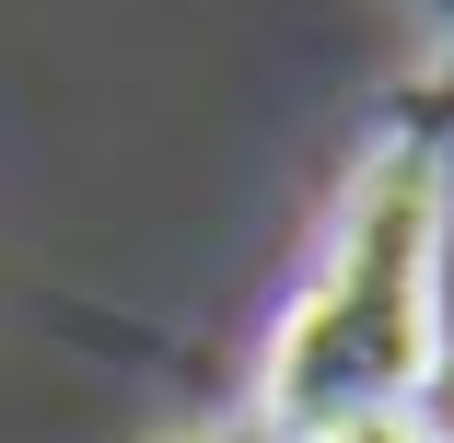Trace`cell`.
<instances>
[{"label":"cell","instance_id":"cell-1","mask_svg":"<svg viewBox=\"0 0 454 443\" xmlns=\"http://www.w3.org/2000/svg\"><path fill=\"white\" fill-rule=\"evenodd\" d=\"M442 233H454V106L373 129V152L349 163L338 222L315 245L303 292L268 327L256 362V420L303 431L326 408L373 397H431L442 374Z\"/></svg>","mask_w":454,"mask_h":443},{"label":"cell","instance_id":"cell-2","mask_svg":"<svg viewBox=\"0 0 454 443\" xmlns=\"http://www.w3.org/2000/svg\"><path fill=\"white\" fill-rule=\"evenodd\" d=\"M280 443H442V420L419 397H373V408H326V420H303Z\"/></svg>","mask_w":454,"mask_h":443}]
</instances>
